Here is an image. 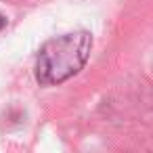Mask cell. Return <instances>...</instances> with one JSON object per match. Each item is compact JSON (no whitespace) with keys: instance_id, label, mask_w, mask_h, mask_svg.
<instances>
[{"instance_id":"cell-2","label":"cell","mask_w":153,"mask_h":153,"mask_svg":"<svg viewBox=\"0 0 153 153\" xmlns=\"http://www.w3.org/2000/svg\"><path fill=\"white\" fill-rule=\"evenodd\" d=\"M4 23H7V19H4L2 15H0V30H2V27H4Z\"/></svg>"},{"instance_id":"cell-1","label":"cell","mask_w":153,"mask_h":153,"mask_svg":"<svg viewBox=\"0 0 153 153\" xmlns=\"http://www.w3.org/2000/svg\"><path fill=\"white\" fill-rule=\"evenodd\" d=\"M92 48V36L88 32L63 34L48 40L36 61V78L44 86L61 84L76 76L88 61Z\"/></svg>"}]
</instances>
